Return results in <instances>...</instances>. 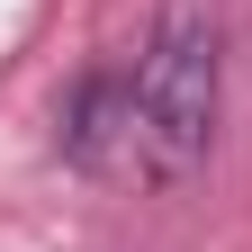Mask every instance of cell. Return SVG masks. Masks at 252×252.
<instances>
[{"label": "cell", "instance_id": "cell-1", "mask_svg": "<svg viewBox=\"0 0 252 252\" xmlns=\"http://www.w3.org/2000/svg\"><path fill=\"white\" fill-rule=\"evenodd\" d=\"M216 90H225V54H216L207 0H171L135 63V171L144 180H189L207 162Z\"/></svg>", "mask_w": 252, "mask_h": 252}]
</instances>
